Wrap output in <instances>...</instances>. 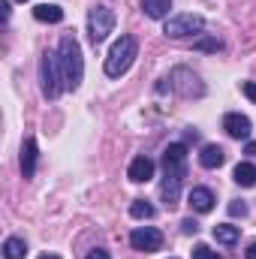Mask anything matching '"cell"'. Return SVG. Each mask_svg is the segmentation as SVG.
Masks as SVG:
<instances>
[{
  "label": "cell",
  "mask_w": 256,
  "mask_h": 259,
  "mask_svg": "<svg viewBox=\"0 0 256 259\" xmlns=\"http://www.w3.org/2000/svg\"><path fill=\"white\" fill-rule=\"evenodd\" d=\"M58 61H61V72H64L66 91H78L81 78H84V58H81V46L72 33H66L58 46Z\"/></svg>",
  "instance_id": "1"
},
{
  "label": "cell",
  "mask_w": 256,
  "mask_h": 259,
  "mask_svg": "<svg viewBox=\"0 0 256 259\" xmlns=\"http://www.w3.org/2000/svg\"><path fill=\"white\" fill-rule=\"evenodd\" d=\"M136 55H139V42H136V36H121L112 49H109V58H106V75L109 78H121L124 72H127L133 61H136Z\"/></svg>",
  "instance_id": "2"
},
{
  "label": "cell",
  "mask_w": 256,
  "mask_h": 259,
  "mask_svg": "<svg viewBox=\"0 0 256 259\" xmlns=\"http://www.w3.org/2000/svg\"><path fill=\"white\" fill-rule=\"evenodd\" d=\"M39 88H42V97L46 100H58L61 91L66 88L58 52H42V61H39Z\"/></svg>",
  "instance_id": "3"
},
{
  "label": "cell",
  "mask_w": 256,
  "mask_h": 259,
  "mask_svg": "<svg viewBox=\"0 0 256 259\" xmlns=\"http://www.w3.org/2000/svg\"><path fill=\"white\" fill-rule=\"evenodd\" d=\"M112 30H115V12L109 6H94L88 12V36H91V42L94 46L106 42Z\"/></svg>",
  "instance_id": "4"
},
{
  "label": "cell",
  "mask_w": 256,
  "mask_h": 259,
  "mask_svg": "<svg viewBox=\"0 0 256 259\" xmlns=\"http://www.w3.org/2000/svg\"><path fill=\"white\" fill-rule=\"evenodd\" d=\"M202 27H205V18H202V15H196V12H181V15H172V18L166 21L163 33L172 36V39H184V36L202 33Z\"/></svg>",
  "instance_id": "5"
},
{
  "label": "cell",
  "mask_w": 256,
  "mask_h": 259,
  "mask_svg": "<svg viewBox=\"0 0 256 259\" xmlns=\"http://www.w3.org/2000/svg\"><path fill=\"white\" fill-rule=\"evenodd\" d=\"M172 91L178 94V97H184V100H193V97H205V84H202V78L187 69V66H175L172 69Z\"/></svg>",
  "instance_id": "6"
},
{
  "label": "cell",
  "mask_w": 256,
  "mask_h": 259,
  "mask_svg": "<svg viewBox=\"0 0 256 259\" xmlns=\"http://www.w3.org/2000/svg\"><path fill=\"white\" fill-rule=\"evenodd\" d=\"M181 184H184V166H163V184H160V196L163 202L172 208L181 199Z\"/></svg>",
  "instance_id": "7"
},
{
  "label": "cell",
  "mask_w": 256,
  "mask_h": 259,
  "mask_svg": "<svg viewBox=\"0 0 256 259\" xmlns=\"http://www.w3.org/2000/svg\"><path fill=\"white\" fill-rule=\"evenodd\" d=\"M130 244H133V250L157 253V250H163V232L154 229V226H139V229L130 232Z\"/></svg>",
  "instance_id": "8"
},
{
  "label": "cell",
  "mask_w": 256,
  "mask_h": 259,
  "mask_svg": "<svg viewBox=\"0 0 256 259\" xmlns=\"http://www.w3.org/2000/svg\"><path fill=\"white\" fill-rule=\"evenodd\" d=\"M223 130H226V136H232V139H250V118L247 115H241V112H229L226 118H223Z\"/></svg>",
  "instance_id": "9"
},
{
  "label": "cell",
  "mask_w": 256,
  "mask_h": 259,
  "mask_svg": "<svg viewBox=\"0 0 256 259\" xmlns=\"http://www.w3.org/2000/svg\"><path fill=\"white\" fill-rule=\"evenodd\" d=\"M154 169H157V166H154V160L142 154V157H136V160L130 163L127 178L133 181V184H145V181H151V178H154Z\"/></svg>",
  "instance_id": "10"
},
{
  "label": "cell",
  "mask_w": 256,
  "mask_h": 259,
  "mask_svg": "<svg viewBox=\"0 0 256 259\" xmlns=\"http://www.w3.org/2000/svg\"><path fill=\"white\" fill-rule=\"evenodd\" d=\"M36 139L30 136V139H24V145H21V175L24 178H33V172H36Z\"/></svg>",
  "instance_id": "11"
},
{
  "label": "cell",
  "mask_w": 256,
  "mask_h": 259,
  "mask_svg": "<svg viewBox=\"0 0 256 259\" xmlns=\"http://www.w3.org/2000/svg\"><path fill=\"white\" fill-rule=\"evenodd\" d=\"M187 202H190L193 211H199V214H208V211L214 208V193H211L208 187H193L190 196H187Z\"/></svg>",
  "instance_id": "12"
},
{
  "label": "cell",
  "mask_w": 256,
  "mask_h": 259,
  "mask_svg": "<svg viewBox=\"0 0 256 259\" xmlns=\"http://www.w3.org/2000/svg\"><path fill=\"white\" fill-rule=\"evenodd\" d=\"M199 163H202L205 169H220V166L226 163V151H223L220 145H205V148L199 151Z\"/></svg>",
  "instance_id": "13"
},
{
  "label": "cell",
  "mask_w": 256,
  "mask_h": 259,
  "mask_svg": "<svg viewBox=\"0 0 256 259\" xmlns=\"http://www.w3.org/2000/svg\"><path fill=\"white\" fill-rule=\"evenodd\" d=\"M238 238H241V229L238 226H232V223H217L214 226V241L217 244L232 247V244H238Z\"/></svg>",
  "instance_id": "14"
},
{
  "label": "cell",
  "mask_w": 256,
  "mask_h": 259,
  "mask_svg": "<svg viewBox=\"0 0 256 259\" xmlns=\"http://www.w3.org/2000/svg\"><path fill=\"white\" fill-rule=\"evenodd\" d=\"M33 18L42 21V24H58V21H64V9L55 6V3H39L33 9Z\"/></svg>",
  "instance_id": "15"
},
{
  "label": "cell",
  "mask_w": 256,
  "mask_h": 259,
  "mask_svg": "<svg viewBox=\"0 0 256 259\" xmlns=\"http://www.w3.org/2000/svg\"><path fill=\"white\" fill-rule=\"evenodd\" d=\"M232 181L238 187H253L256 184V166L253 163H238L235 172H232Z\"/></svg>",
  "instance_id": "16"
},
{
  "label": "cell",
  "mask_w": 256,
  "mask_h": 259,
  "mask_svg": "<svg viewBox=\"0 0 256 259\" xmlns=\"http://www.w3.org/2000/svg\"><path fill=\"white\" fill-rule=\"evenodd\" d=\"M169 9H172V0H142V12L148 15V18H166L169 15Z\"/></svg>",
  "instance_id": "17"
},
{
  "label": "cell",
  "mask_w": 256,
  "mask_h": 259,
  "mask_svg": "<svg viewBox=\"0 0 256 259\" xmlns=\"http://www.w3.org/2000/svg\"><path fill=\"white\" fill-rule=\"evenodd\" d=\"M184 160H187V145H181V142H175L163 151V166H184Z\"/></svg>",
  "instance_id": "18"
},
{
  "label": "cell",
  "mask_w": 256,
  "mask_h": 259,
  "mask_svg": "<svg viewBox=\"0 0 256 259\" xmlns=\"http://www.w3.org/2000/svg\"><path fill=\"white\" fill-rule=\"evenodd\" d=\"M27 256V241L24 238H6L3 241V259H24Z\"/></svg>",
  "instance_id": "19"
},
{
  "label": "cell",
  "mask_w": 256,
  "mask_h": 259,
  "mask_svg": "<svg viewBox=\"0 0 256 259\" xmlns=\"http://www.w3.org/2000/svg\"><path fill=\"white\" fill-rule=\"evenodd\" d=\"M130 214H133L136 220H151V217H154V205L145 202V199H136V202L130 205Z\"/></svg>",
  "instance_id": "20"
},
{
  "label": "cell",
  "mask_w": 256,
  "mask_h": 259,
  "mask_svg": "<svg viewBox=\"0 0 256 259\" xmlns=\"http://www.w3.org/2000/svg\"><path fill=\"white\" fill-rule=\"evenodd\" d=\"M193 49H196V52H220V49H223V39H220V36H199V39L193 42Z\"/></svg>",
  "instance_id": "21"
},
{
  "label": "cell",
  "mask_w": 256,
  "mask_h": 259,
  "mask_svg": "<svg viewBox=\"0 0 256 259\" xmlns=\"http://www.w3.org/2000/svg\"><path fill=\"white\" fill-rule=\"evenodd\" d=\"M193 259H223L214 247H208V244H196L193 247Z\"/></svg>",
  "instance_id": "22"
},
{
  "label": "cell",
  "mask_w": 256,
  "mask_h": 259,
  "mask_svg": "<svg viewBox=\"0 0 256 259\" xmlns=\"http://www.w3.org/2000/svg\"><path fill=\"white\" fill-rule=\"evenodd\" d=\"M229 214H232V217H244V214H247V205H244L241 199H235V202H229Z\"/></svg>",
  "instance_id": "23"
},
{
  "label": "cell",
  "mask_w": 256,
  "mask_h": 259,
  "mask_svg": "<svg viewBox=\"0 0 256 259\" xmlns=\"http://www.w3.org/2000/svg\"><path fill=\"white\" fill-rule=\"evenodd\" d=\"M181 232H184V235H196V232H199V223H196L193 217L181 220Z\"/></svg>",
  "instance_id": "24"
},
{
  "label": "cell",
  "mask_w": 256,
  "mask_h": 259,
  "mask_svg": "<svg viewBox=\"0 0 256 259\" xmlns=\"http://www.w3.org/2000/svg\"><path fill=\"white\" fill-rule=\"evenodd\" d=\"M244 94L250 103H256V81H244Z\"/></svg>",
  "instance_id": "25"
},
{
  "label": "cell",
  "mask_w": 256,
  "mask_h": 259,
  "mask_svg": "<svg viewBox=\"0 0 256 259\" xmlns=\"http://www.w3.org/2000/svg\"><path fill=\"white\" fill-rule=\"evenodd\" d=\"M84 259H112V256H109V250H100V247H97V250H91Z\"/></svg>",
  "instance_id": "26"
},
{
  "label": "cell",
  "mask_w": 256,
  "mask_h": 259,
  "mask_svg": "<svg viewBox=\"0 0 256 259\" xmlns=\"http://www.w3.org/2000/svg\"><path fill=\"white\" fill-rule=\"evenodd\" d=\"M244 151H247L250 157H256V142H247V148H244Z\"/></svg>",
  "instance_id": "27"
},
{
  "label": "cell",
  "mask_w": 256,
  "mask_h": 259,
  "mask_svg": "<svg viewBox=\"0 0 256 259\" xmlns=\"http://www.w3.org/2000/svg\"><path fill=\"white\" fill-rule=\"evenodd\" d=\"M247 259H256V241L250 244V247H247Z\"/></svg>",
  "instance_id": "28"
},
{
  "label": "cell",
  "mask_w": 256,
  "mask_h": 259,
  "mask_svg": "<svg viewBox=\"0 0 256 259\" xmlns=\"http://www.w3.org/2000/svg\"><path fill=\"white\" fill-rule=\"evenodd\" d=\"M39 259H61V256H55V253H42Z\"/></svg>",
  "instance_id": "29"
},
{
  "label": "cell",
  "mask_w": 256,
  "mask_h": 259,
  "mask_svg": "<svg viewBox=\"0 0 256 259\" xmlns=\"http://www.w3.org/2000/svg\"><path fill=\"white\" fill-rule=\"evenodd\" d=\"M18 3H24V0H18Z\"/></svg>",
  "instance_id": "30"
}]
</instances>
